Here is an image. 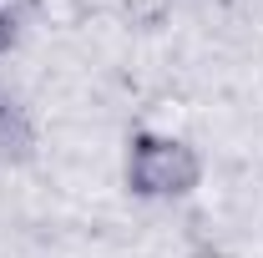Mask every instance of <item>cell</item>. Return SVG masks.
<instances>
[{
  "label": "cell",
  "mask_w": 263,
  "mask_h": 258,
  "mask_svg": "<svg viewBox=\"0 0 263 258\" xmlns=\"http://www.w3.org/2000/svg\"><path fill=\"white\" fill-rule=\"evenodd\" d=\"M208 177V162L187 137L177 132H157V127H132L127 147H122V188L137 202H187Z\"/></svg>",
  "instance_id": "cell-1"
},
{
  "label": "cell",
  "mask_w": 263,
  "mask_h": 258,
  "mask_svg": "<svg viewBox=\"0 0 263 258\" xmlns=\"http://www.w3.org/2000/svg\"><path fill=\"white\" fill-rule=\"evenodd\" d=\"M41 132H35L31 106L15 97L10 86H0V167H26L35 162Z\"/></svg>",
  "instance_id": "cell-2"
},
{
  "label": "cell",
  "mask_w": 263,
  "mask_h": 258,
  "mask_svg": "<svg viewBox=\"0 0 263 258\" xmlns=\"http://www.w3.org/2000/svg\"><path fill=\"white\" fill-rule=\"evenodd\" d=\"M97 5L101 0H31V15L46 21V26H56V31H76Z\"/></svg>",
  "instance_id": "cell-3"
},
{
  "label": "cell",
  "mask_w": 263,
  "mask_h": 258,
  "mask_svg": "<svg viewBox=\"0 0 263 258\" xmlns=\"http://www.w3.org/2000/svg\"><path fill=\"white\" fill-rule=\"evenodd\" d=\"M31 21V0H0V56L21 46V31Z\"/></svg>",
  "instance_id": "cell-4"
},
{
  "label": "cell",
  "mask_w": 263,
  "mask_h": 258,
  "mask_svg": "<svg viewBox=\"0 0 263 258\" xmlns=\"http://www.w3.org/2000/svg\"><path fill=\"white\" fill-rule=\"evenodd\" d=\"M122 15L137 31H162L172 15V0H122Z\"/></svg>",
  "instance_id": "cell-5"
},
{
  "label": "cell",
  "mask_w": 263,
  "mask_h": 258,
  "mask_svg": "<svg viewBox=\"0 0 263 258\" xmlns=\"http://www.w3.org/2000/svg\"><path fill=\"white\" fill-rule=\"evenodd\" d=\"M182 258H233L228 248H213V243H208V248H193V253H182Z\"/></svg>",
  "instance_id": "cell-6"
}]
</instances>
